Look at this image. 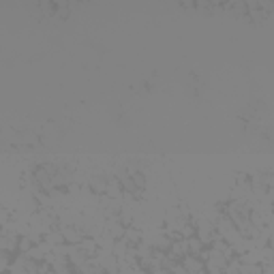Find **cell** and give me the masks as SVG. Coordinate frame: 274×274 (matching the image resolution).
Masks as SVG:
<instances>
[{"mask_svg": "<svg viewBox=\"0 0 274 274\" xmlns=\"http://www.w3.org/2000/svg\"><path fill=\"white\" fill-rule=\"evenodd\" d=\"M60 234L65 236V242L67 244H79L84 240V234L73 225H60Z\"/></svg>", "mask_w": 274, "mask_h": 274, "instance_id": "obj_1", "label": "cell"}, {"mask_svg": "<svg viewBox=\"0 0 274 274\" xmlns=\"http://www.w3.org/2000/svg\"><path fill=\"white\" fill-rule=\"evenodd\" d=\"M182 266H184V270L189 274H197L199 270H203V261L197 257V255H184V257H182Z\"/></svg>", "mask_w": 274, "mask_h": 274, "instance_id": "obj_2", "label": "cell"}, {"mask_svg": "<svg viewBox=\"0 0 274 274\" xmlns=\"http://www.w3.org/2000/svg\"><path fill=\"white\" fill-rule=\"evenodd\" d=\"M167 255H170L172 259H178V257L182 259L184 255H189V249H186V240H184V238H180V240H174L170 250H167Z\"/></svg>", "mask_w": 274, "mask_h": 274, "instance_id": "obj_3", "label": "cell"}, {"mask_svg": "<svg viewBox=\"0 0 274 274\" xmlns=\"http://www.w3.org/2000/svg\"><path fill=\"white\" fill-rule=\"evenodd\" d=\"M88 186H90V191L95 193L97 197L99 195H105V189H107V180H105L101 174H95L90 180H88Z\"/></svg>", "mask_w": 274, "mask_h": 274, "instance_id": "obj_4", "label": "cell"}, {"mask_svg": "<svg viewBox=\"0 0 274 274\" xmlns=\"http://www.w3.org/2000/svg\"><path fill=\"white\" fill-rule=\"evenodd\" d=\"M105 197L109 199H122V186L118 182V178H109L107 180V189H105Z\"/></svg>", "mask_w": 274, "mask_h": 274, "instance_id": "obj_5", "label": "cell"}, {"mask_svg": "<svg viewBox=\"0 0 274 274\" xmlns=\"http://www.w3.org/2000/svg\"><path fill=\"white\" fill-rule=\"evenodd\" d=\"M126 240V244H129V247H137L139 242H142V231L137 229V227H126L125 229V236H122Z\"/></svg>", "mask_w": 274, "mask_h": 274, "instance_id": "obj_6", "label": "cell"}, {"mask_svg": "<svg viewBox=\"0 0 274 274\" xmlns=\"http://www.w3.org/2000/svg\"><path fill=\"white\" fill-rule=\"evenodd\" d=\"M79 249L86 253V257H95L97 255V242H95V238H84V240L79 242Z\"/></svg>", "mask_w": 274, "mask_h": 274, "instance_id": "obj_7", "label": "cell"}, {"mask_svg": "<svg viewBox=\"0 0 274 274\" xmlns=\"http://www.w3.org/2000/svg\"><path fill=\"white\" fill-rule=\"evenodd\" d=\"M43 240L48 242V244H51V247H56V244H65V236L60 234V229H54V231H48V234L43 236Z\"/></svg>", "mask_w": 274, "mask_h": 274, "instance_id": "obj_8", "label": "cell"}, {"mask_svg": "<svg viewBox=\"0 0 274 274\" xmlns=\"http://www.w3.org/2000/svg\"><path fill=\"white\" fill-rule=\"evenodd\" d=\"M186 249H189V255H199L203 244L197 240V236H191V238H186Z\"/></svg>", "mask_w": 274, "mask_h": 274, "instance_id": "obj_9", "label": "cell"}, {"mask_svg": "<svg viewBox=\"0 0 274 274\" xmlns=\"http://www.w3.org/2000/svg\"><path fill=\"white\" fill-rule=\"evenodd\" d=\"M34 247V244H32V240H30V238H28V236H22V238H17V253H20V255H26L28 253V250H30Z\"/></svg>", "mask_w": 274, "mask_h": 274, "instance_id": "obj_10", "label": "cell"}, {"mask_svg": "<svg viewBox=\"0 0 274 274\" xmlns=\"http://www.w3.org/2000/svg\"><path fill=\"white\" fill-rule=\"evenodd\" d=\"M240 264V261H238ZM261 268L259 264H240V270H238V274H261Z\"/></svg>", "mask_w": 274, "mask_h": 274, "instance_id": "obj_11", "label": "cell"}, {"mask_svg": "<svg viewBox=\"0 0 274 274\" xmlns=\"http://www.w3.org/2000/svg\"><path fill=\"white\" fill-rule=\"evenodd\" d=\"M26 257H28V259H32V261H43V259H45V250L41 249L39 244H34V247L26 253Z\"/></svg>", "mask_w": 274, "mask_h": 274, "instance_id": "obj_12", "label": "cell"}, {"mask_svg": "<svg viewBox=\"0 0 274 274\" xmlns=\"http://www.w3.org/2000/svg\"><path fill=\"white\" fill-rule=\"evenodd\" d=\"M167 272H172V274H189V272L184 270V266H182V264H178V261H174Z\"/></svg>", "mask_w": 274, "mask_h": 274, "instance_id": "obj_13", "label": "cell"}, {"mask_svg": "<svg viewBox=\"0 0 274 274\" xmlns=\"http://www.w3.org/2000/svg\"><path fill=\"white\" fill-rule=\"evenodd\" d=\"M133 270H135V274H150L148 270H142V268H139V266H135V268H133Z\"/></svg>", "mask_w": 274, "mask_h": 274, "instance_id": "obj_14", "label": "cell"}, {"mask_svg": "<svg viewBox=\"0 0 274 274\" xmlns=\"http://www.w3.org/2000/svg\"><path fill=\"white\" fill-rule=\"evenodd\" d=\"M48 274H56V272H54V270H51V268H50V270H48Z\"/></svg>", "mask_w": 274, "mask_h": 274, "instance_id": "obj_15", "label": "cell"}, {"mask_svg": "<svg viewBox=\"0 0 274 274\" xmlns=\"http://www.w3.org/2000/svg\"><path fill=\"white\" fill-rule=\"evenodd\" d=\"M197 274H208V272H206V270H199V272H197Z\"/></svg>", "mask_w": 274, "mask_h": 274, "instance_id": "obj_16", "label": "cell"}, {"mask_svg": "<svg viewBox=\"0 0 274 274\" xmlns=\"http://www.w3.org/2000/svg\"><path fill=\"white\" fill-rule=\"evenodd\" d=\"M2 274H7V272H2Z\"/></svg>", "mask_w": 274, "mask_h": 274, "instance_id": "obj_17", "label": "cell"}, {"mask_svg": "<svg viewBox=\"0 0 274 274\" xmlns=\"http://www.w3.org/2000/svg\"><path fill=\"white\" fill-rule=\"evenodd\" d=\"M0 274H2V272H0Z\"/></svg>", "mask_w": 274, "mask_h": 274, "instance_id": "obj_18", "label": "cell"}]
</instances>
